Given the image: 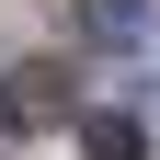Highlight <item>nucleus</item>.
<instances>
[{"instance_id": "f03ea898", "label": "nucleus", "mask_w": 160, "mask_h": 160, "mask_svg": "<svg viewBox=\"0 0 160 160\" xmlns=\"http://www.w3.org/2000/svg\"><path fill=\"white\" fill-rule=\"evenodd\" d=\"M80 149L92 160H149V126L137 114H80Z\"/></svg>"}, {"instance_id": "7ed1b4c3", "label": "nucleus", "mask_w": 160, "mask_h": 160, "mask_svg": "<svg viewBox=\"0 0 160 160\" xmlns=\"http://www.w3.org/2000/svg\"><path fill=\"white\" fill-rule=\"evenodd\" d=\"M80 23L103 34V46H137L149 34V0H80Z\"/></svg>"}, {"instance_id": "20e7f679", "label": "nucleus", "mask_w": 160, "mask_h": 160, "mask_svg": "<svg viewBox=\"0 0 160 160\" xmlns=\"http://www.w3.org/2000/svg\"><path fill=\"white\" fill-rule=\"evenodd\" d=\"M149 92H160V80H149Z\"/></svg>"}, {"instance_id": "f257e3e1", "label": "nucleus", "mask_w": 160, "mask_h": 160, "mask_svg": "<svg viewBox=\"0 0 160 160\" xmlns=\"http://www.w3.org/2000/svg\"><path fill=\"white\" fill-rule=\"evenodd\" d=\"M57 114H69V80L57 69H12L0 80V126H57Z\"/></svg>"}]
</instances>
